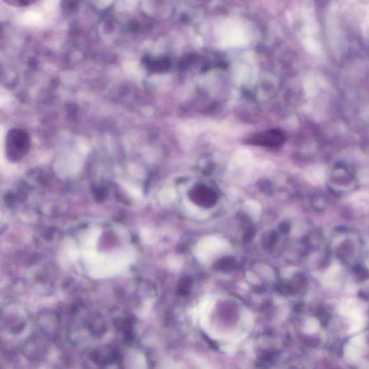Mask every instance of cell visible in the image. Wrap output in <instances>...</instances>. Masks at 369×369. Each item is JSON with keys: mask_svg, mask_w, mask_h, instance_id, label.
Instances as JSON below:
<instances>
[{"mask_svg": "<svg viewBox=\"0 0 369 369\" xmlns=\"http://www.w3.org/2000/svg\"><path fill=\"white\" fill-rule=\"evenodd\" d=\"M38 324L40 331L47 338H54L59 328V318L52 311H41L38 317Z\"/></svg>", "mask_w": 369, "mask_h": 369, "instance_id": "obj_5", "label": "cell"}, {"mask_svg": "<svg viewBox=\"0 0 369 369\" xmlns=\"http://www.w3.org/2000/svg\"><path fill=\"white\" fill-rule=\"evenodd\" d=\"M49 352V344L43 337H32L25 342L23 353L28 359L32 361H41L45 359Z\"/></svg>", "mask_w": 369, "mask_h": 369, "instance_id": "obj_3", "label": "cell"}, {"mask_svg": "<svg viewBox=\"0 0 369 369\" xmlns=\"http://www.w3.org/2000/svg\"><path fill=\"white\" fill-rule=\"evenodd\" d=\"M28 320V311L19 304L10 303L0 310V331L19 334L25 329Z\"/></svg>", "mask_w": 369, "mask_h": 369, "instance_id": "obj_1", "label": "cell"}, {"mask_svg": "<svg viewBox=\"0 0 369 369\" xmlns=\"http://www.w3.org/2000/svg\"><path fill=\"white\" fill-rule=\"evenodd\" d=\"M7 5L15 8H23L34 4L38 0H3Z\"/></svg>", "mask_w": 369, "mask_h": 369, "instance_id": "obj_6", "label": "cell"}, {"mask_svg": "<svg viewBox=\"0 0 369 369\" xmlns=\"http://www.w3.org/2000/svg\"><path fill=\"white\" fill-rule=\"evenodd\" d=\"M285 142V136L280 130L270 129L258 132L249 137V145L264 147H281Z\"/></svg>", "mask_w": 369, "mask_h": 369, "instance_id": "obj_4", "label": "cell"}, {"mask_svg": "<svg viewBox=\"0 0 369 369\" xmlns=\"http://www.w3.org/2000/svg\"><path fill=\"white\" fill-rule=\"evenodd\" d=\"M29 148L30 138L26 132L20 129L10 130L7 137V153L10 160H20Z\"/></svg>", "mask_w": 369, "mask_h": 369, "instance_id": "obj_2", "label": "cell"}, {"mask_svg": "<svg viewBox=\"0 0 369 369\" xmlns=\"http://www.w3.org/2000/svg\"><path fill=\"white\" fill-rule=\"evenodd\" d=\"M15 197L13 194H8L5 197V203L8 205V206H12L14 204Z\"/></svg>", "mask_w": 369, "mask_h": 369, "instance_id": "obj_7", "label": "cell"}]
</instances>
